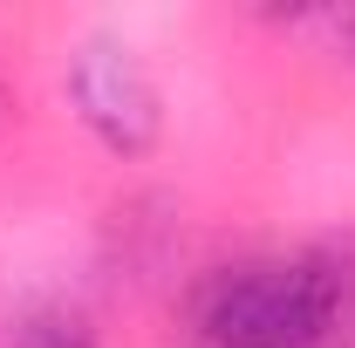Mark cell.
Returning <instances> with one entry per match:
<instances>
[{"instance_id": "277c9868", "label": "cell", "mask_w": 355, "mask_h": 348, "mask_svg": "<svg viewBox=\"0 0 355 348\" xmlns=\"http://www.w3.org/2000/svg\"><path fill=\"white\" fill-rule=\"evenodd\" d=\"M335 42H342V55L355 62V7H349V14H335Z\"/></svg>"}, {"instance_id": "3957f363", "label": "cell", "mask_w": 355, "mask_h": 348, "mask_svg": "<svg viewBox=\"0 0 355 348\" xmlns=\"http://www.w3.org/2000/svg\"><path fill=\"white\" fill-rule=\"evenodd\" d=\"M0 348H96V328H89L83 307H69V301H35L7 321Z\"/></svg>"}, {"instance_id": "7a4b0ae2", "label": "cell", "mask_w": 355, "mask_h": 348, "mask_svg": "<svg viewBox=\"0 0 355 348\" xmlns=\"http://www.w3.org/2000/svg\"><path fill=\"white\" fill-rule=\"evenodd\" d=\"M69 103H76V116H83L89 130L103 137L110 150H150L157 143V123H164V110H157V82L144 76V62H137L130 42H110V35H96V42L76 48V62H69Z\"/></svg>"}, {"instance_id": "6da1fadb", "label": "cell", "mask_w": 355, "mask_h": 348, "mask_svg": "<svg viewBox=\"0 0 355 348\" xmlns=\"http://www.w3.org/2000/svg\"><path fill=\"white\" fill-rule=\"evenodd\" d=\"M342 273L314 253H253L212 266L191 294V348H328Z\"/></svg>"}]
</instances>
